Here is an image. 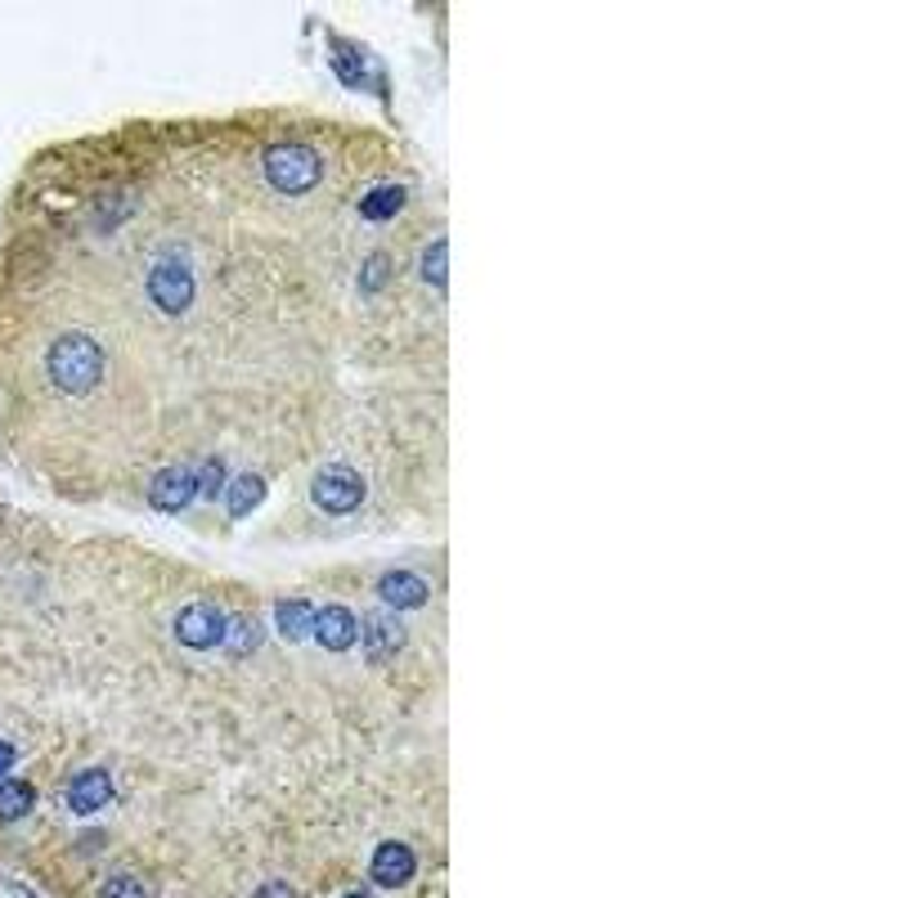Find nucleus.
<instances>
[{"mask_svg": "<svg viewBox=\"0 0 898 898\" xmlns=\"http://www.w3.org/2000/svg\"><path fill=\"white\" fill-rule=\"evenodd\" d=\"M46 373L63 396H90L104 378V351L86 332H63L46 355Z\"/></svg>", "mask_w": 898, "mask_h": 898, "instance_id": "f257e3e1", "label": "nucleus"}, {"mask_svg": "<svg viewBox=\"0 0 898 898\" xmlns=\"http://www.w3.org/2000/svg\"><path fill=\"white\" fill-rule=\"evenodd\" d=\"M266 180L279 194H306L324 180V162L315 154V144L302 139H283L266 148Z\"/></svg>", "mask_w": 898, "mask_h": 898, "instance_id": "f03ea898", "label": "nucleus"}, {"mask_svg": "<svg viewBox=\"0 0 898 898\" xmlns=\"http://www.w3.org/2000/svg\"><path fill=\"white\" fill-rule=\"evenodd\" d=\"M198 296V275L190 266V256H162L154 270H148V302H154L162 315H184Z\"/></svg>", "mask_w": 898, "mask_h": 898, "instance_id": "7ed1b4c3", "label": "nucleus"}, {"mask_svg": "<svg viewBox=\"0 0 898 898\" xmlns=\"http://www.w3.org/2000/svg\"><path fill=\"white\" fill-rule=\"evenodd\" d=\"M311 499L319 512H332V517H347L364 503V481L355 468L347 463H328L315 472V485H311Z\"/></svg>", "mask_w": 898, "mask_h": 898, "instance_id": "20e7f679", "label": "nucleus"}, {"mask_svg": "<svg viewBox=\"0 0 898 898\" xmlns=\"http://www.w3.org/2000/svg\"><path fill=\"white\" fill-rule=\"evenodd\" d=\"M225 629H230V616H225L220 607H211V603H194V607H184L175 616V639L190 652L225 647Z\"/></svg>", "mask_w": 898, "mask_h": 898, "instance_id": "39448f33", "label": "nucleus"}, {"mask_svg": "<svg viewBox=\"0 0 898 898\" xmlns=\"http://www.w3.org/2000/svg\"><path fill=\"white\" fill-rule=\"evenodd\" d=\"M203 495V463H180V468H162L158 481L148 485V503L162 512H180L184 503H194Z\"/></svg>", "mask_w": 898, "mask_h": 898, "instance_id": "423d86ee", "label": "nucleus"}, {"mask_svg": "<svg viewBox=\"0 0 898 898\" xmlns=\"http://www.w3.org/2000/svg\"><path fill=\"white\" fill-rule=\"evenodd\" d=\"M414 872H418V858H414V849H409V845H400V840H387V845H378V849H373L368 876L378 881L383 889H404L409 881H414Z\"/></svg>", "mask_w": 898, "mask_h": 898, "instance_id": "0eeeda50", "label": "nucleus"}, {"mask_svg": "<svg viewBox=\"0 0 898 898\" xmlns=\"http://www.w3.org/2000/svg\"><path fill=\"white\" fill-rule=\"evenodd\" d=\"M315 639H319V647L324 652H351L355 647V633H360V624H355V611L351 607H342V603H332V607H319V616H315Z\"/></svg>", "mask_w": 898, "mask_h": 898, "instance_id": "6e6552de", "label": "nucleus"}, {"mask_svg": "<svg viewBox=\"0 0 898 898\" xmlns=\"http://www.w3.org/2000/svg\"><path fill=\"white\" fill-rule=\"evenodd\" d=\"M108 800H112V777H108L104 768H86V773H77V777L68 781V809L77 813V817L99 813Z\"/></svg>", "mask_w": 898, "mask_h": 898, "instance_id": "1a4fd4ad", "label": "nucleus"}, {"mask_svg": "<svg viewBox=\"0 0 898 898\" xmlns=\"http://www.w3.org/2000/svg\"><path fill=\"white\" fill-rule=\"evenodd\" d=\"M364 647H368L373 660H391V656L404 647L400 620H396L391 611H373V616L364 620Z\"/></svg>", "mask_w": 898, "mask_h": 898, "instance_id": "9d476101", "label": "nucleus"}, {"mask_svg": "<svg viewBox=\"0 0 898 898\" xmlns=\"http://www.w3.org/2000/svg\"><path fill=\"white\" fill-rule=\"evenodd\" d=\"M378 593H383V603H387V607H396V611H414V607L427 603V580H423L418 571H391V575H383Z\"/></svg>", "mask_w": 898, "mask_h": 898, "instance_id": "9b49d317", "label": "nucleus"}, {"mask_svg": "<svg viewBox=\"0 0 898 898\" xmlns=\"http://www.w3.org/2000/svg\"><path fill=\"white\" fill-rule=\"evenodd\" d=\"M36 804L32 781H0V822H19Z\"/></svg>", "mask_w": 898, "mask_h": 898, "instance_id": "f8f14e48", "label": "nucleus"}, {"mask_svg": "<svg viewBox=\"0 0 898 898\" xmlns=\"http://www.w3.org/2000/svg\"><path fill=\"white\" fill-rule=\"evenodd\" d=\"M225 499H230V512H247V508H256L260 499H266V481L243 472V476H234L230 490H225Z\"/></svg>", "mask_w": 898, "mask_h": 898, "instance_id": "ddd939ff", "label": "nucleus"}, {"mask_svg": "<svg viewBox=\"0 0 898 898\" xmlns=\"http://www.w3.org/2000/svg\"><path fill=\"white\" fill-rule=\"evenodd\" d=\"M306 611H311L306 603H279L275 620H279V629H283V639H292V643L306 639V629H311V616H306Z\"/></svg>", "mask_w": 898, "mask_h": 898, "instance_id": "4468645a", "label": "nucleus"}, {"mask_svg": "<svg viewBox=\"0 0 898 898\" xmlns=\"http://www.w3.org/2000/svg\"><path fill=\"white\" fill-rule=\"evenodd\" d=\"M387 270H391V260L373 252V256L364 260V270H360V288H364V292H378V288L387 283Z\"/></svg>", "mask_w": 898, "mask_h": 898, "instance_id": "2eb2a0df", "label": "nucleus"}, {"mask_svg": "<svg viewBox=\"0 0 898 898\" xmlns=\"http://www.w3.org/2000/svg\"><path fill=\"white\" fill-rule=\"evenodd\" d=\"M99 898H144V885L122 872V876H108V881L99 885Z\"/></svg>", "mask_w": 898, "mask_h": 898, "instance_id": "dca6fc26", "label": "nucleus"}, {"mask_svg": "<svg viewBox=\"0 0 898 898\" xmlns=\"http://www.w3.org/2000/svg\"><path fill=\"white\" fill-rule=\"evenodd\" d=\"M400 207H404V190H396V184H391V190H383V194H373L364 211H368L373 220H387V211H400Z\"/></svg>", "mask_w": 898, "mask_h": 898, "instance_id": "f3484780", "label": "nucleus"}, {"mask_svg": "<svg viewBox=\"0 0 898 898\" xmlns=\"http://www.w3.org/2000/svg\"><path fill=\"white\" fill-rule=\"evenodd\" d=\"M256 898H292V889L275 881V885H260V889H256Z\"/></svg>", "mask_w": 898, "mask_h": 898, "instance_id": "a211bd4d", "label": "nucleus"}, {"mask_svg": "<svg viewBox=\"0 0 898 898\" xmlns=\"http://www.w3.org/2000/svg\"><path fill=\"white\" fill-rule=\"evenodd\" d=\"M10 764H14V745H10V741H0V773H5Z\"/></svg>", "mask_w": 898, "mask_h": 898, "instance_id": "6ab92c4d", "label": "nucleus"}, {"mask_svg": "<svg viewBox=\"0 0 898 898\" xmlns=\"http://www.w3.org/2000/svg\"><path fill=\"white\" fill-rule=\"evenodd\" d=\"M351 898H364V894H351Z\"/></svg>", "mask_w": 898, "mask_h": 898, "instance_id": "aec40b11", "label": "nucleus"}]
</instances>
